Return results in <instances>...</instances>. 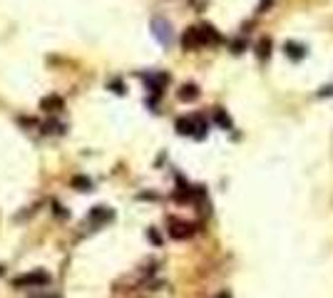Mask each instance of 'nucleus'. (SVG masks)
Instances as JSON below:
<instances>
[{
    "instance_id": "7ed1b4c3",
    "label": "nucleus",
    "mask_w": 333,
    "mask_h": 298,
    "mask_svg": "<svg viewBox=\"0 0 333 298\" xmlns=\"http://www.w3.org/2000/svg\"><path fill=\"white\" fill-rule=\"evenodd\" d=\"M197 37H199V45H214V42H219L221 37H219V32L214 25L209 23H204V25H199L197 28Z\"/></svg>"
},
{
    "instance_id": "1a4fd4ad",
    "label": "nucleus",
    "mask_w": 333,
    "mask_h": 298,
    "mask_svg": "<svg viewBox=\"0 0 333 298\" xmlns=\"http://www.w3.org/2000/svg\"><path fill=\"white\" fill-rule=\"evenodd\" d=\"M182 45L186 50H194V47H199V37H197V28H189L186 32L182 35Z\"/></svg>"
},
{
    "instance_id": "4468645a",
    "label": "nucleus",
    "mask_w": 333,
    "mask_h": 298,
    "mask_svg": "<svg viewBox=\"0 0 333 298\" xmlns=\"http://www.w3.org/2000/svg\"><path fill=\"white\" fill-rule=\"evenodd\" d=\"M214 119H216V124H219V127H224V129H231V127H234L231 117H229V115H226V112H224L221 107H219V110L214 112Z\"/></svg>"
},
{
    "instance_id": "2eb2a0df",
    "label": "nucleus",
    "mask_w": 333,
    "mask_h": 298,
    "mask_svg": "<svg viewBox=\"0 0 333 298\" xmlns=\"http://www.w3.org/2000/svg\"><path fill=\"white\" fill-rule=\"evenodd\" d=\"M72 186L80 189V191H92V181L87 177H75L72 179Z\"/></svg>"
},
{
    "instance_id": "aec40b11",
    "label": "nucleus",
    "mask_w": 333,
    "mask_h": 298,
    "mask_svg": "<svg viewBox=\"0 0 333 298\" xmlns=\"http://www.w3.org/2000/svg\"><path fill=\"white\" fill-rule=\"evenodd\" d=\"M271 5V0H261V5H259V13H266V8Z\"/></svg>"
},
{
    "instance_id": "f8f14e48",
    "label": "nucleus",
    "mask_w": 333,
    "mask_h": 298,
    "mask_svg": "<svg viewBox=\"0 0 333 298\" xmlns=\"http://www.w3.org/2000/svg\"><path fill=\"white\" fill-rule=\"evenodd\" d=\"M177 132H179V134H189V137H192V134H194V119H192V117H179V119H177Z\"/></svg>"
},
{
    "instance_id": "5701e85b",
    "label": "nucleus",
    "mask_w": 333,
    "mask_h": 298,
    "mask_svg": "<svg viewBox=\"0 0 333 298\" xmlns=\"http://www.w3.org/2000/svg\"><path fill=\"white\" fill-rule=\"evenodd\" d=\"M0 276H3V266H0Z\"/></svg>"
},
{
    "instance_id": "4be33fe9",
    "label": "nucleus",
    "mask_w": 333,
    "mask_h": 298,
    "mask_svg": "<svg viewBox=\"0 0 333 298\" xmlns=\"http://www.w3.org/2000/svg\"><path fill=\"white\" fill-rule=\"evenodd\" d=\"M40 298H58V296H40Z\"/></svg>"
},
{
    "instance_id": "f03ea898",
    "label": "nucleus",
    "mask_w": 333,
    "mask_h": 298,
    "mask_svg": "<svg viewBox=\"0 0 333 298\" xmlns=\"http://www.w3.org/2000/svg\"><path fill=\"white\" fill-rule=\"evenodd\" d=\"M152 35L159 40V45H164V47H169L172 42H174V32H172V25L164 20V18H154L152 20Z\"/></svg>"
},
{
    "instance_id": "ddd939ff",
    "label": "nucleus",
    "mask_w": 333,
    "mask_h": 298,
    "mask_svg": "<svg viewBox=\"0 0 333 298\" xmlns=\"http://www.w3.org/2000/svg\"><path fill=\"white\" fill-rule=\"evenodd\" d=\"M256 55H259V60H266L269 55H271V40H269V37H261V40H259V45H256Z\"/></svg>"
},
{
    "instance_id": "423d86ee",
    "label": "nucleus",
    "mask_w": 333,
    "mask_h": 298,
    "mask_svg": "<svg viewBox=\"0 0 333 298\" xmlns=\"http://www.w3.org/2000/svg\"><path fill=\"white\" fill-rule=\"evenodd\" d=\"M40 107L45 110V112H58L65 107V100H62L60 94H50V97H45L42 102H40Z\"/></svg>"
},
{
    "instance_id": "0eeeda50",
    "label": "nucleus",
    "mask_w": 333,
    "mask_h": 298,
    "mask_svg": "<svg viewBox=\"0 0 333 298\" xmlns=\"http://www.w3.org/2000/svg\"><path fill=\"white\" fill-rule=\"evenodd\" d=\"M283 50H286V55L294 60V62H299V60L306 58V47L299 45V42H286V45H283Z\"/></svg>"
},
{
    "instance_id": "f257e3e1",
    "label": "nucleus",
    "mask_w": 333,
    "mask_h": 298,
    "mask_svg": "<svg viewBox=\"0 0 333 298\" xmlns=\"http://www.w3.org/2000/svg\"><path fill=\"white\" fill-rule=\"evenodd\" d=\"M45 283H50V273L47 271H42V268H35L30 273H23V276H18L15 281H13V286L15 288H40V286H45Z\"/></svg>"
},
{
    "instance_id": "f3484780",
    "label": "nucleus",
    "mask_w": 333,
    "mask_h": 298,
    "mask_svg": "<svg viewBox=\"0 0 333 298\" xmlns=\"http://www.w3.org/2000/svg\"><path fill=\"white\" fill-rule=\"evenodd\" d=\"M45 127H47L45 132H62V124H58V122H47Z\"/></svg>"
},
{
    "instance_id": "20e7f679",
    "label": "nucleus",
    "mask_w": 333,
    "mask_h": 298,
    "mask_svg": "<svg viewBox=\"0 0 333 298\" xmlns=\"http://www.w3.org/2000/svg\"><path fill=\"white\" fill-rule=\"evenodd\" d=\"M169 234H172V238H186L194 234V226L192 224H186V221H177V219H172L169 221Z\"/></svg>"
},
{
    "instance_id": "9b49d317",
    "label": "nucleus",
    "mask_w": 333,
    "mask_h": 298,
    "mask_svg": "<svg viewBox=\"0 0 333 298\" xmlns=\"http://www.w3.org/2000/svg\"><path fill=\"white\" fill-rule=\"evenodd\" d=\"M192 119H194V134H192V137H194V139H204V137H207V127H209L207 119L204 117H192Z\"/></svg>"
},
{
    "instance_id": "a211bd4d",
    "label": "nucleus",
    "mask_w": 333,
    "mask_h": 298,
    "mask_svg": "<svg viewBox=\"0 0 333 298\" xmlns=\"http://www.w3.org/2000/svg\"><path fill=\"white\" fill-rule=\"evenodd\" d=\"M147 234H150V241H152V243H157V246H159V243H162V236H159V234H157V231H154V229H150V231H147Z\"/></svg>"
},
{
    "instance_id": "412c9836",
    "label": "nucleus",
    "mask_w": 333,
    "mask_h": 298,
    "mask_svg": "<svg viewBox=\"0 0 333 298\" xmlns=\"http://www.w3.org/2000/svg\"><path fill=\"white\" fill-rule=\"evenodd\" d=\"M216 298H231L229 293H221V296H216Z\"/></svg>"
},
{
    "instance_id": "dca6fc26",
    "label": "nucleus",
    "mask_w": 333,
    "mask_h": 298,
    "mask_svg": "<svg viewBox=\"0 0 333 298\" xmlns=\"http://www.w3.org/2000/svg\"><path fill=\"white\" fill-rule=\"evenodd\" d=\"M244 47H246V40H234V42H231V50H234L236 55L244 53Z\"/></svg>"
},
{
    "instance_id": "6ab92c4d",
    "label": "nucleus",
    "mask_w": 333,
    "mask_h": 298,
    "mask_svg": "<svg viewBox=\"0 0 333 298\" xmlns=\"http://www.w3.org/2000/svg\"><path fill=\"white\" fill-rule=\"evenodd\" d=\"M110 87H112V92H117V94H124V85L122 82H112Z\"/></svg>"
},
{
    "instance_id": "6e6552de",
    "label": "nucleus",
    "mask_w": 333,
    "mask_h": 298,
    "mask_svg": "<svg viewBox=\"0 0 333 298\" xmlns=\"http://www.w3.org/2000/svg\"><path fill=\"white\" fill-rule=\"evenodd\" d=\"M90 219H92V221L105 224V221H110V219H112V209H110V207H94L90 211Z\"/></svg>"
},
{
    "instance_id": "39448f33",
    "label": "nucleus",
    "mask_w": 333,
    "mask_h": 298,
    "mask_svg": "<svg viewBox=\"0 0 333 298\" xmlns=\"http://www.w3.org/2000/svg\"><path fill=\"white\" fill-rule=\"evenodd\" d=\"M145 82H147V87L154 94H162V87L169 82V75H164V72H159V75H145Z\"/></svg>"
},
{
    "instance_id": "9d476101",
    "label": "nucleus",
    "mask_w": 333,
    "mask_h": 298,
    "mask_svg": "<svg viewBox=\"0 0 333 298\" xmlns=\"http://www.w3.org/2000/svg\"><path fill=\"white\" fill-rule=\"evenodd\" d=\"M199 97V87L197 85H184L182 89H179V100L182 102H194Z\"/></svg>"
}]
</instances>
